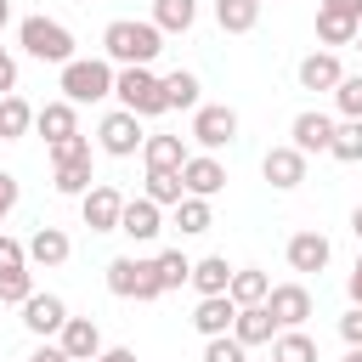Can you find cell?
Returning <instances> with one entry per match:
<instances>
[{
	"instance_id": "obj_1",
	"label": "cell",
	"mask_w": 362,
	"mask_h": 362,
	"mask_svg": "<svg viewBox=\"0 0 362 362\" xmlns=\"http://www.w3.org/2000/svg\"><path fill=\"white\" fill-rule=\"evenodd\" d=\"M164 51V34L153 23H136V17H119L102 28V57L113 68H153V57Z\"/></svg>"
},
{
	"instance_id": "obj_2",
	"label": "cell",
	"mask_w": 362,
	"mask_h": 362,
	"mask_svg": "<svg viewBox=\"0 0 362 362\" xmlns=\"http://www.w3.org/2000/svg\"><path fill=\"white\" fill-rule=\"evenodd\" d=\"M57 90H62V102H74V107L107 102V96H113V62H107V57H74V62H62Z\"/></svg>"
},
{
	"instance_id": "obj_3",
	"label": "cell",
	"mask_w": 362,
	"mask_h": 362,
	"mask_svg": "<svg viewBox=\"0 0 362 362\" xmlns=\"http://www.w3.org/2000/svg\"><path fill=\"white\" fill-rule=\"evenodd\" d=\"M17 45H23L34 62H51V68L74 62V28L57 23V17H23V23H17Z\"/></svg>"
},
{
	"instance_id": "obj_4",
	"label": "cell",
	"mask_w": 362,
	"mask_h": 362,
	"mask_svg": "<svg viewBox=\"0 0 362 362\" xmlns=\"http://www.w3.org/2000/svg\"><path fill=\"white\" fill-rule=\"evenodd\" d=\"M113 96H119V107L136 113V119L170 113V107H164V85H158L153 68H113Z\"/></svg>"
},
{
	"instance_id": "obj_5",
	"label": "cell",
	"mask_w": 362,
	"mask_h": 362,
	"mask_svg": "<svg viewBox=\"0 0 362 362\" xmlns=\"http://www.w3.org/2000/svg\"><path fill=\"white\" fill-rule=\"evenodd\" d=\"M102 283H107L113 300H158V294H164L153 260H141V255H113L107 272H102Z\"/></svg>"
},
{
	"instance_id": "obj_6",
	"label": "cell",
	"mask_w": 362,
	"mask_h": 362,
	"mask_svg": "<svg viewBox=\"0 0 362 362\" xmlns=\"http://www.w3.org/2000/svg\"><path fill=\"white\" fill-rule=\"evenodd\" d=\"M192 141H198L204 153L232 147V141H238V107H226V102H204V107H192Z\"/></svg>"
},
{
	"instance_id": "obj_7",
	"label": "cell",
	"mask_w": 362,
	"mask_h": 362,
	"mask_svg": "<svg viewBox=\"0 0 362 362\" xmlns=\"http://www.w3.org/2000/svg\"><path fill=\"white\" fill-rule=\"evenodd\" d=\"M141 141H147V130H141V119H136V113H124V107L102 113V124H96V147H102L107 158H136V153H141Z\"/></svg>"
},
{
	"instance_id": "obj_8",
	"label": "cell",
	"mask_w": 362,
	"mask_h": 362,
	"mask_svg": "<svg viewBox=\"0 0 362 362\" xmlns=\"http://www.w3.org/2000/svg\"><path fill=\"white\" fill-rule=\"evenodd\" d=\"M260 305L272 311L277 334H283V328H305V317H311V288H305V283H272V294H266Z\"/></svg>"
},
{
	"instance_id": "obj_9",
	"label": "cell",
	"mask_w": 362,
	"mask_h": 362,
	"mask_svg": "<svg viewBox=\"0 0 362 362\" xmlns=\"http://www.w3.org/2000/svg\"><path fill=\"white\" fill-rule=\"evenodd\" d=\"M119 209H124V192L113 181H96L85 198H79V215L90 232H119Z\"/></svg>"
},
{
	"instance_id": "obj_10",
	"label": "cell",
	"mask_w": 362,
	"mask_h": 362,
	"mask_svg": "<svg viewBox=\"0 0 362 362\" xmlns=\"http://www.w3.org/2000/svg\"><path fill=\"white\" fill-rule=\"evenodd\" d=\"M62 322H68V305H62V294H28L23 300V328L34 334V339H57L62 334Z\"/></svg>"
},
{
	"instance_id": "obj_11",
	"label": "cell",
	"mask_w": 362,
	"mask_h": 362,
	"mask_svg": "<svg viewBox=\"0 0 362 362\" xmlns=\"http://www.w3.org/2000/svg\"><path fill=\"white\" fill-rule=\"evenodd\" d=\"M181 187H187V198H215V192L226 187V164H221L215 153H187Z\"/></svg>"
},
{
	"instance_id": "obj_12",
	"label": "cell",
	"mask_w": 362,
	"mask_h": 362,
	"mask_svg": "<svg viewBox=\"0 0 362 362\" xmlns=\"http://www.w3.org/2000/svg\"><path fill=\"white\" fill-rule=\"evenodd\" d=\"M328 141H334V119L328 113H317V107H305V113H294V124H288V147L294 153H328Z\"/></svg>"
},
{
	"instance_id": "obj_13",
	"label": "cell",
	"mask_w": 362,
	"mask_h": 362,
	"mask_svg": "<svg viewBox=\"0 0 362 362\" xmlns=\"http://www.w3.org/2000/svg\"><path fill=\"white\" fill-rule=\"evenodd\" d=\"M119 232H124L130 243H153V238L164 232V209H158L153 198H124V209H119Z\"/></svg>"
},
{
	"instance_id": "obj_14",
	"label": "cell",
	"mask_w": 362,
	"mask_h": 362,
	"mask_svg": "<svg viewBox=\"0 0 362 362\" xmlns=\"http://www.w3.org/2000/svg\"><path fill=\"white\" fill-rule=\"evenodd\" d=\"M260 175H266L277 192H294V187L305 181V153H294L288 141H283V147H266V158H260Z\"/></svg>"
},
{
	"instance_id": "obj_15",
	"label": "cell",
	"mask_w": 362,
	"mask_h": 362,
	"mask_svg": "<svg viewBox=\"0 0 362 362\" xmlns=\"http://www.w3.org/2000/svg\"><path fill=\"white\" fill-rule=\"evenodd\" d=\"M283 255H288V272H305V277H311V272H328V260H334V243H328L322 232H294Z\"/></svg>"
},
{
	"instance_id": "obj_16",
	"label": "cell",
	"mask_w": 362,
	"mask_h": 362,
	"mask_svg": "<svg viewBox=\"0 0 362 362\" xmlns=\"http://www.w3.org/2000/svg\"><path fill=\"white\" fill-rule=\"evenodd\" d=\"M34 130L45 136V147H51V141H68V136H79V107L57 96V102L34 107Z\"/></svg>"
},
{
	"instance_id": "obj_17",
	"label": "cell",
	"mask_w": 362,
	"mask_h": 362,
	"mask_svg": "<svg viewBox=\"0 0 362 362\" xmlns=\"http://www.w3.org/2000/svg\"><path fill=\"white\" fill-rule=\"evenodd\" d=\"M232 339H238L243 351H255V345H272V339H277V322H272V311H266V305H238V317H232Z\"/></svg>"
},
{
	"instance_id": "obj_18",
	"label": "cell",
	"mask_w": 362,
	"mask_h": 362,
	"mask_svg": "<svg viewBox=\"0 0 362 362\" xmlns=\"http://www.w3.org/2000/svg\"><path fill=\"white\" fill-rule=\"evenodd\" d=\"M57 345L68 351V362H90V356H102V328L90 317H68L62 334H57Z\"/></svg>"
},
{
	"instance_id": "obj_19",
	"label": "cell",
	"mask_w": 362,
	"mask_h": 362,
	"mask_svg": "<svg viewBox=\"0 0 362 362\" xmlns=\"http://www.w3.org/2000/svg\"><path fill=\"white\" fill-rule=\"evenodd\" d=\"M294 79H300V90H334V85L345 79V68H339L334 51H311V57H300Z\"/></svg>"
},
{
	"instance_id": "obj_20",
	"label": "cell",
	"mask_w": 362,
	"mask_h": 362,
	"mask_svg": "<svg viewBox=\"0 0 362 362\" xmlns=\"http://www.w3.org/2000/svg\"><path fill=\"white\" fill-rule=\"evenodd\" d=\"M23 249H28V266H45V272H51V266H62V260L74 255V238H68L62 226H40Z\"/></svg>"
},
{
	"instance_id": "obj_21",
	"label": "cell",
	"mask_w": 362,
	"mask_h": 362,
	"mask_svg": "<svg viewBox=\"0 0 362 362\" xmlns=\"http://www.w3.org/2000/svg\"><path fill=\"white\" fill-rule=\"evenodd\" d=\"M232 317H238V305H232L226 294H209V300H198V305H192V328H198L204 339L232 334Z\"/></svg>"
},
{
	"instance_id": "obj_22",
	"label": "cell",
	"mask_w": 362,
	"mask_h": 362,
	"mask_svg": "<svg viewBox=\"0 0 362 362\" xmlns=\"http://www.w3.org/2000/svg\"><path fill=\"white\" fill-rule=\"evenodd\" d=\"M51 187H57L62 198H85V192L96 187V175H90V153H85V158H62V164H51Z\"/></svg>"
},
{
	"instance_id": "obj_23",
	"label": "cell",
	"mask_w": 362,
	"mask_h": 362,
	"mask_svg": "<svg viewBox=\"0 0 362 362\" xmlns=\"http://www.w3.org/2000/svg\"><path fill=\"white\" fill-rule=\"evenodd\" d=\"M272 294V277L260 266H232V283H226V300L232 305H260Z\"/></svg>"
},
{
	"instance_id": "obj_24",
	"label": "cell",
	"mask_w": 362,
	"mask_h": 362,
	"mask_svg": "<svg viewBox=\"0 0 362 362\" xmlns=\"http://www.w3.org/2000/svg\"><path fill=\"white\" fill-rule=\"evenodd\" d=\"M192 288H198V300H209V294H226V283H232V266H226V255H204V260H192V277H187Z\"/></svg>"
},
{
	"instance_id": "obj_25",
	"label": "cell",
	"mask_w": 362,
	"mask_h": 362,
	"mask_svg": "<svg viewBox=\"0 0 362 362\" xmlns=\"http://www.w3.org/2000/svg\"><path fill=\"white\" fill-rule=\"evenodd\" d=\"M158 34H187L198 23V0H153V17H147Z\"/></svg>"
},
{
	"instance_id": "obj_26",
	"label": "cell",
	"mask_w": 362,
	"mask_h": 362,
	"mask_svg": "<svg viewBox=\"0 0 362 362\" xmlns=\"http://www.w3.org/2000/svg\"><path fill=\"white\" fill-rule=\"evenodd\" d=\"M158 85H164V107H204V85H198V74H187V68H175V74H158Z\"/></svg>"
},
{
	"instance_id": "obj_27",
	"label": "cell",
	"mask_w": 362,
	"mask_h": 362,
	"mask_svg": "<svg viewBox=\"0 0 362 362\" xmlns=\"http://www.w3.org/2000/svg\"><path fill=\"white\" fill-rule=\"evenodd\" d=\"M141 164H147V170H181V164H187L181 136H147V141H141Z\"/></svg>"
},
{
	"instance_id": "obj_28",
	"label": "cell",
	"mask_w": 362,
	"mask_h": 362,
	"mask_svg": "<svg viewBox=\"0 0 362 362\" xmlns=\"http://www.w3.org/2000/svg\"><path fill=\"white\" fill-rule=\"evenodd\" d=\"M170 226H175L181 238H198V232H209V226H215V209H209V198H181V204H175V215H170Z\"/></svg>"
},
{
	"instance_id": "obj_29",
	"label": "cell",
	"mask_w": 362,
	"mask_h": 362,
	"mask_svg": "<svg viewBox=\"0 0 362 362\" xmlns=\"http://www.w3.org/2000/svg\"><path fill=\"white\" fill-rule=\"evenodd\" d=\"M34 130V107L11 90V96H0V141H23Z\"/></svg>"
},
{
	"instance_id": "obj_30",
	"label": "cell",
	"mask_w": 362,
	"mask_h": 362,
	"mask_svg": "<svg viewBox=\"0 0 362 362\" xmlns=\"http://www.w3.org/2000/svg\"><path fill=\"white\" fill-rule=\"evenodd\" d=\"M141 198H153L158 209H175V204L187 198V187H181V170H147V187H141Z\"/></svg>"
},
{
	"instance_id": "obj_31",
	"label": "cell",
	"mask_w": 362,
	"mask_h": 362,
	"mask_svg": "<svg viewBox=\"0 0 362 362\" xmlns=\"http://www.w3.org/2000/svg\"><path fill=\"white\" fill-rule=\"evenodd\" d=\"M215 23L226 34H249L260 23V0H215Z\"/></svg>"
},
{
	"instance_id": "obj_32",
	"label": "cell",
	"mask_w": 362,
	"mask_h": 362,
	"mask_svg": "<svg viewBox=\"0 0 362 362\" xmlns=\"http://www.w3.org/2000/svg\"><path fill=\"white\" fill-rule=\"evenodd\" d=\"M272 362H317V339L305 328H283L272 339Z\"/></svg>"
},
{
	"instance_id": "obj_33",
	"label": "cell",
	"mask_w": 362,
	"mask_h": 362,
	"mask_svg": "<svg viewBox=\"0 0 362 362\" xmlns=\"http://www.w3.org/2000/svg\"><path fill=\"white\" fill-rule=\"evenodd\" d=\"M328 158H339V164H362V119H345V124H334Z\"/></svg>"
},
{
	"instance_id": "obj_34",
	"label": "cell",
	"mask_w": 362,
	"mask_h": 362,
	"mask_svg": "<svg viewBox=\"0 0 362 362\" xmlns=\"http://www.w3.org/2000/svg\"><path fill=\"white\" fill-rule=\"evenodd\" d=\"M153 272H158V288L170 294V288H181V283L192 277V260H187L181 249H164V255H153Z\"/></svg>"
},
{
	"instance_id": "obj_35",
	"label": "cell",
	"mask_w": 362,
	"mask_h": 362,
	"mask_svg": "<svg viewBox=\"0 0 362 362\" xmlns=\"http://www.w3.org/2000/svg\"><path fill=\"white\" fill-rule=\"evenodd\" d=\"M34 294V266H17V272H0V305H23Z\"/></svg>"
},
{
	"instance_id": "obj_36",
	"label": "cell",
	"mask_w": 362,
	"mask_h": 362,
	"mask_svg": "<svg viewBox=\"0 0 362 362\" xmlns=\"http://www.w3.org/2000/svg\"><path fill=\"white\" fill-rule=\"evenodd\" d=\"M317 40H322V45H356V23H351V17L317 11Z\"/></svg>"
},
{
	"instance_id": "obj_37",
	"label": "cell",
	"mask_w": 362,
	"mask_h": 362,
	"mask_svg": "<svg viewBox=\"0 0 362 362\" xmlns=\"http://www.w3.org/2000/svg\"><path fill=\"white\" fill-rule=\"evenodd\" d=\"M334 107H339L345 119H362V74H345V79L334 85Z\"/></svg>"
},
{
	"instance_id": "obj_38",
	"label": "cell",
	"mask_w": 362,
	"mask_h": 362,
	"mask_svg": "<svg viewBox=\"0 0 362 362\" xmlns=\"http://www.w3.org/2000/svg\"><path fill=\"white\" fill-rule=\"evenodd\" d=\"M204 362H249V351L232 334H221V339H204Z\"/></svg>"
},
{
	"instance_id": "obj_39",
	"label": "cell",
	"mask_w": 362,
	"mask_h": 362,
	"mask_svg": "<svg viewBox=\"0 0 362 362\" xmlns=\"http://www.w3.org/2000/svg\"><path fill=\"white\" fill-rule=\"evenodd\" d=\"M90 153V136H68V141H51V164H62V158H85Z\"/></svg>"
},
{
	"instance_id": "obj_40",
	"label": "cell",
	"mask_w": 362,
	"mask_h": 362,
	"mask_svg": "<svg viewBox=\"0 0 362 362\" xmlns=\"http://www.w3.org/2000/svg\"><path fill=\"white\" fill-rule=\"evenodd\" d=\"M17 266H28V249H23L17 238L0 232V272H17Z\"/></svg>"
},
{
	"instance_id": "obj_41",
	"label": "cell",
	"mask_w": 362,
	"mask_h": 362,
	"mask_svg": "<svg viewBox=\"0 0 362 362\" xmlns=\"http://www.w3.org/2000/svg\"><path fill=\"white\" fill-rule=\"evenodd\" d=\"M339 339H345L351 351H362V305H351V311L339 317Z\"/></svg>"
},
{
	"instance_id": "obj_42",
	"label": "cell",
	"mask_w": 362,
	"mask_h": 362,
	"mask_svg": "<svg viewBox=\"0 0 362 362\" xmlns=\"http://www.w3.org/2000/svg\"><path fill=\"white\" fill-rule=\"evenodd\" d=\"M17 198H23V187H17V175L11 170H0V221L17 209Z\"/></svg>"
},
{
	"instance_id": "obj_43",
	"label": "cell",
	"mask_w": 362,
	"mask_h": 362,
	"mask_svg": "<svg viewBox=\"0 0 362 362\" xmlns=\"http://www.w3.org/2000/svg\"><path fill=\"white\" fill-rule=\"evenodd\" d=\"M317 11H328V17H351V23H362V0H322Z\"/></svg>"
},
{
	"instance_id": "obj_44",
	"label": "cell",
	"mask_w": 362,
	"mask_h": 362,
	"mask_svg": "<svg viewBox=\"0 0 362 362\" xmlns=\"http://www.w3.org/2000/svg\"><path fill=\"white\" fill-rule=\"evenodd\" d=\"M17 90V62L6 57V45H0V96H11Z\"/></svg>"
},
{
	"instance_id": "obj_45",
	"label": "cell",
	"mask_w": 362,
	"mask_h": 362,
	"mask_svg": "<svg viewBox=\"0 0 362 362\" xmlns=\"http://www.w3.org/2000/svg\"><path fill=\"white\" fill-rule=\"evenodd\" d=\"M28 362H68V351H62V345H57V339H40V345H34V356H28Z\"/></svg>"
},
{
	"instance_id": "obj_46",
	"label": "cell",
	"mask_w": 362,
	"mask_h": 362,
	"mask_svg": "<svg viewBox=\"0 0 362 362\" xmlns=\"http://www.w3.org/2000/svg\"><path fill=\"white\" fill-rule=\"evenodd\" d=\"M90 362H136V351L130 345H102V356H90Z\"/></svg>"
},
{
	"instance_id": "obj_47",
	"label": "cell",
	"mask_w": 362,
	"mask_h": 362,
	"mask_svg": "<svg viewBox=\"0 0 362 362\" xmlns=\"http://www.w3.org/2000/svg\"><path fill=\"white\" fill-rule=\"evenodd\" d=\"M345 288H351V305H362V255H356V266H351V277H345Z\"/></svg>"
},
{
	"instance_id": "obj_48",
	"label": "cell",
	"mask_w": 362,
	"mask_h": 362,
	"mask_svg": "<svg viewBox=\"0 0 362 362\" xmlns=\"http://www.w3.org/2000/svg\"><path fill=\"white\" fill-rule=\"evenodd\" d=\"M351 232H356V243H362V204L351 209Z\"/></svg>"
},
{
	"instance_id": "obj_49",
	"label": "cell",
	"mask_w": 362,
	"mask_h": 362,
	"mask_svg": "<svg viewBox=\"0 0 362 362\" xmlns=\"http://www.w3.org/2000/svg\"><path fill=\"white\" fill-rule=\"evenodd\" d=\"M6 23H11V0H0V34H6Z\"/></svg>"
},
{
	"instance_id": "obj_50",
	"label": "cell",
	"mask_w": 362,
	"mask_h": 362,
	"mask_svg": "<svg viewBox=\"0 0 362 362\" xmlns=\"http://www.w3.org/2000/svg\"><path fill=\"white\" fill-rule=\"evenodd\" d=\"M345 362H362V351H345Z\"/></svg>"
},
{
	"instance_id": "obj_51",
	"label": "cell",
	"mask_w": 362,
	"mask_h": 362,
	"mask_svg": "<svg viewBox=\"0 0 362 362\" xmlns=\"http://www.w3.org/2000/svg\"><path fill=\"white\" fill-rule=\"evenodd\" d=\"M356 51H362V23H356Z\"/></svg>"
},
{
	"instance_id": "obj_52",
	"label": "cell",
	"mask_w": 362,
	"mask_h": 362,
	"mask_svg": "<svg viewBox=\"0 0 362 362\" xmlns=\"http://www.w3.org/2000/svg\"><path fill=\"white\" fill-rule=\"evenodd\" d=\"M260 6H266V0H260Z\"/></svg>"
}]
</instances>
